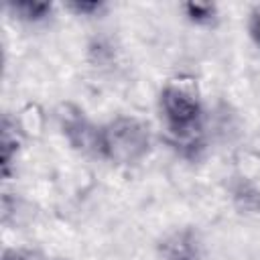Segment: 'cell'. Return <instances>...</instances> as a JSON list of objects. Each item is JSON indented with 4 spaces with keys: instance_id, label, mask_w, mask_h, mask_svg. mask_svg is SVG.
<instances>
[{
    "instance_id": "cell-1",
    "label": "cell",
    "mask_w": 260,
    "mask_h": 260,
    "mask_svg": "<svg viewBox=\"0 0 260 260\" xmlns=\"http://www.w3.org/2000/svg\"><path fill=\"white\" fill-rule=\"evenodd\" d=\"M148 128L136 118H116L100 134V154L114 162H136L148 152Z\"/></svg>"
},
{
    "instance_id": "cell-2",
    "label": "cell",
    "mask_w": 260,
    "mask_h": 260,
    "mask_svg": "<svg viewBox=\"0 0 260 260\" xmlns=\"http://www.w3.org/2000/svg\"><path fill=\"white\" fill-rule=\"evenodd\" d=\"M160 112L171 132L179 138L193 136L199 128L201 106L191 87L169 83L160 93Z\"/></svg>"
},
{
    "instance_id": "cell-3",
    "label": "cell",
    "mask_w": 260,
    "mask_h": 260,
    "mask_svg": "<svg viewBox=\"0 0 260 260\" xmlns=\"http://www.w3.org/2000/svg\"><path fill=\"white\" fill-rule=\"evenodd\" d=\"M63 128H65V134L69 136V140L81 148V150H93V152H100V134H102V128H93L83 116H79V112H75V116H65L63 120Z\"/></svg>"
},
{
    "instance_id": "cell-4",
    "label": "cell",
    "mask_w": 260,
    "mask_h": 260,
    "mask_svg": "<svg viewBox=\"0 0 260 260\" xmlns=\"http://www.w3.org/2000/svg\"><path fill=\"white\" fill-rule=\"evenodd\" d=\"M162 256L165 260H197L199 258V244L191 232H177L162 242Z\"/></svg>"
},
{
    "instance_id": "cell-5",
    "label": "cell",
    "mask_w": 260,
    "mask_h": 260,
    "mask_svg": "<svg viewBox=\"0 0 260 260\" xmlns=\"http://www.w3.org/2000/svg\"><path fill=\"white\" fill-rule=\"evenodd\" d=\"M8 8L22 20H41L51 12L49 2H37V0H22V2H10Z\"/></svg>"
},
{
    "instance_id": "cell-6",
    "label": "cell",
    "mask_w": 260,
    "mask_h": 260,
    "mask_svg": "<svg viewBox=\"0 0 260 260\" xmlns=\"http://www.w3.org/2000/svg\"><path fill=\"white\" fill-rule=\"evenodd\" d=\"M187 16L193 20V22H199V24H205V22H211L215 18V6L213 4H199V2H189L183 6Z\"/></svg>"
},
{
    "instance_id": "cell-7",
    "label": "cell",
    "mask_w": 260,
    "mask_h": 260,
    "mask_svg": "<svg viewBox=\"0 0 260 260\" xmlns=\"http://www.w3.org/2000/svg\"><path fill=\"white\" fill-rule=\"evenodd\" d=\"M250 37L260 47V6H256L250 14Z\"/></svg>"
},
{
    "instance_id": "cell-8",
    "label": "cell",
    "mask_w": 260,
    "mask_h": 260,
    "mask_svg": "<svg viewBox=\"0 0 260 260\" xmlns=\"http://www.w3.org/2000/svg\"><path fill=\"white\" fill-rule=\"evenodd\" d=\"M67 8L75 10L77 14H91V12L100 10V8H102V4H100V2H69V4H67Z\"/></svg>"
},
{
    "instance_id": "cell-9",
    "label": "cell",
    "mask_w": 260,
    "mask_h": 260,
    "mask_svg": "<svg viewBox=\"0 0 260 260\" xmlns=\"http://www.w3.org/2000/svg\"><path fill=\"white\" fill-rule=\"evenodd\" d=\"M4 260H37V256L24 250H8L4 254Z\"/></svg>"
}]
</instances>
